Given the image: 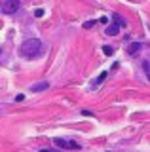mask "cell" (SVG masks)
Here are the masks:
<instances>
[{
	"mask_svg": "<svg viewBox=\"0 0 150 152\" xmlns=\"http://www.w3.org/2000/svg\"><path fill=\"white\" fill-rule=\"evenodd\" d=\"M91 27H95V21H86L84 23V28H91Z\"/></svg>",
	"mask_w": 150,
	"mask_h": 152,
	"instance_id": "cell-9",
	"label": "cell"
},
{
	"mask_svg": "<svg viewBox=\"0 0 150 152\" xmlns=\"http://www.w3.org/2000/svg\"><path fill=\"white\" fill-rule=\"evenodd\" d=\"M0 51H2V48H0Z\"/></svg>",
	"mask_w": 150,
	"mask_h": 152,
	"instance_id": "cell-14",
	"label": "cell"
},
{
	"mask_svg": "<svg viewBox=\"0 0 150 152\" xmlns=\"http://www.w3.org/2000/svg\"><path fill=\"white\" fill-rule=\"evenodd\" d=\"M21 2L19 0H4L2 2V12L4 13H15L17 10H19Z\"/></svg>",
	"mask_w": 150,
	"mask_h": 152,
	"instance_id": "cell-2",
	"label": "cell"
},
{
	"mask_svg": "<svg viewBox=\"0 0 150 152\" xmlns=\"http://www.w3.org/2000/svg\"><path fill=\"white\" fill-rule=\"evenodd\" d=\"M19 51L27 59H36V57H40L44 53V44H42V40H38V38H29V40H25L21 44Z\"/></svg>",
	"mask_w": 150,
	"mask_h": 152,
	"instance_id": "cell-1",
	"label": "cell"
},
{
	"mask_svg": "<svg viewBox=\"0 0 150 152\" xmlns=\"http://www.w3.org/2000/svg\"><path fill=\"white\" fill-rule=\"evenodd\" d=\"M106 76H108V74H106V72H101V76H99V78H97V84H99V82H103V80H105Z\"/></svg>",
	"mask_w": 150,
	"mask_h": 152,
	"instance_id": "cell-10",
	"label": "cell"
},
{
	"mask_svg": "<svg viewBox=\"0 0 150 152\" xmlns=\"http://www.w3.org/2000/svg\"><path fill=\"white\" fill-rule=\"evenodd\" d=\"M34 15H36V17H42V15H44V10H40V8H38V10L34 12Z\"/></svg>",
	"mask_w": 150,
	"mask_h": 152,
	"instance_id": "cell-11",
	"label": "cell"
},
{
	"mask_svg": "<svg viewBox=\"0 0 150 152\" xmlns=\"http://www.w3.org/2000/svg\"><path fill=\"white\" fill-rule=\"evenodd\" d=\"M106 34H108V36H116V34H118V32H120V25H118V23H112V25H108V27H106Z\"/></svg>",
	"mask_w": 150,
	"mask_h": 152,
	"instance_id": "cell-5",
	"label": "cell"
},
{
	"mask_svg": "<svg viewBox=\"0 0 150 152\" xmlns=\"http://www.w3.org/2000/svg\"><path fill=\"white\" fill-rule=\"evenodd\" d=\"M148 80H150V74H148Z\"/></svg>",
	"mask_w": 150,
	"mask_h": 152,
	"instance_id": "cell-13",
	"label": "cell"
},
{
	"mask_svg": "<svg viewBox=\"0 0 150 152\" xmlns=\"http://www.w3.org/2000/svg\"><path fill=\"white\" fill-rule=\"evenodd\" d=\"M40 152H51V150H40Z\"/></svg>",
	"mask_w": 150,
	"mask_h": 152,
	"instance_id": "cell-12",
	"label": "cell"
},
{
	"mask_svg": "<svg viewBox=\"0 0 150 152\" xmlns=\"http://www.w3.org/2000/svg\"><path fill=\"white\" fill-rule=\"evenodd\" d=\"M55 145L61 146V148H72V150H80V145H78L76 141H67V139H61L57 137L55 139Z\"/></svg>",
	"mask_w": 150,
	"mask_h": 152,
	"instance_id": "cell-3",
	"label": "cell"
},
{
	"mask_svg": "<svg viewBox=\"0 0 150 152\" xmlns=\"http://www.w3.org/2000/svg\"><path fill=\"white\" fill-rule=\"evenodd\" d=\"M103 51H105V55H112V53H114V48L105 46V48H103Z\"/></svg>",
	"mask_w": 150,
	"mask_h": 152,
	"instance_id": "cell-8",
	"label": "cell"
},
{
	"mask_svg": "<svg viewBox=\"0 0 150 152\" xmlns=\"http://www.w3.org/2000/svg\"><path fill=\"white\" fill-rule=\"evenodd\" d=\"M141 48H143V46H141L139 42H133V44H129V48H127V53L129 55H137L141 51Z\"/></svg>",
	"mask_w": 150,
	"mask_h": 152,
	"instance_id": "cell-6",
	"label": "cell"
},
{
	"mask_svg": "<svg viewBox=\"0 0 150 152\" xmlns=\"http://www.w3.org/2000/svg\"><path fill=\"white\" fill-rule=\"evenodd\" d=\"M48 88H50V82H40V84H34V86H31V91L38 93V91H46Z\"/></svg>",
	"mask_w": 150,
	"mask_h": 152,
	"instance_id": "cell-4",
	"label": "cell"
},
{
	"mask_svg": "<svg viewBox=\"0 0 150 152\" xmlns=\"http://www.w3.org/2000/svg\"><path fill=\"white\" fill-rule=\"evenodd\" d=\"M112 19H114V23H118L120 27H125V21H124L120 15H116V13H114V15H112Z\"/></svg>",
	"mask_w": 150,
	"mask_h": 152,
	"instance_id": "cell-7",
	"label": "cell"
}]
</instances>
